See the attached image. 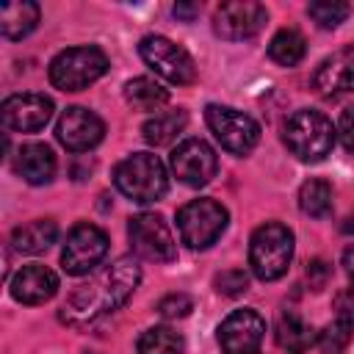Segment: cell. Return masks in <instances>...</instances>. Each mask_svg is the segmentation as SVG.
<instances>
[{"mask_svg":"<svg viewBox=\"0 0 354 354\" xmlns=\"http://www.w3.org/2000/svg\"><path fill=\"white\" fill-rule=\"evenodd\" d=\"M141 282V266L136 257L122 254L113 263L94 271L86 282H80L61 307V321L69 326H88L102 315L119 310Z\"/></svg>","mask_w":354,"mask_h":354,"instance_id":"1","label":"cell"},{"mask_svg":"<svg viewBox=\"0 0 354 354\" xmlns=\"http://www.w3.org/2000/svg\"><path fill=\"white\" fill-rule=\"evenodd\" d=\"M337 130L332 127V122L313 108H299L288 116L285 127H282V141L290 149V155H296L304 163H318L324 160L332 147H335Z\"/></svg>","mask_w":354,"mask_h":354,"instance_id":"2","label":"cell"},{"mask_svg":"<svg viewBox=\"0 0 354 354\" xmlns=\"http://www.w3.org/2000/svg\"><path fill=\"white\" fill-rule=\"evenodd\" d=\"M113 185L133 202L147 205V202H158L166 188H169V177L166 169L160 163L158 155L152 152H133L124 160L116 163L113 169Z\"/></svg>","mask_w":354,"mask_h":354,"instance_id":"3","label":"cell"},{"mask_svg":"<svg viewBox=\"0 0 354 354\" xmlns=\"http://www.w3.org/2000/svg\"><path fill=\"white\" fill-rule=\"evenodd\" d=\"M293 260V232L279 221H266L252 232L249 241V266L252 274L263 282L279 279Z\"/></svg>","mask_w":354,"mask_h":354,"instance_id":"4","label":"cell"},{"mask_svg":"<svg viewBox=\"0 0 354 354\" xmlns=\"http://www.w3.org/2000/svg\"><path fill=\"white\" fill-rule=\"evenodd\" d=\"M108 72V55L94 47H69L50 61V83L61 91H80Z\"/></svg>","mask_w":354,"mask_h":354,"instance_id":"5","label":"cell"},{"mask_svg":"<svg viewBox=\"0 0 354 354\" xmlns=\"http://www.w3.org/2000/svg\"><path fill=\"white\" fill-rule=\"evenodd\" d=\"M227 207L216 199H191L177 210V232L188 249L213 246L227 230Z\"/></svg>","mask_w":354,"mask_h":354,"instance_id":"6","label":"cell"},{"mask_svg":"<svg viewBox=\"0 0 354 354\" xmlns=\"http://www.w3.org/2000/svg\"><path fill=\"white\" fill-rule=\"evenodd\" d=\"M205 122L216 136V141L232 155H249L260 141V124L249 113L235 111L230 105H216V102L207 105Z\"/></svg>","mask_w":354,"mask_h":354,"instance_id":"7","label":"cell"},{"mask_svg":"<svg viewBox=\"0 0 354 354\" xmlns=\"http://www.w3.org/2000/svg\"><path fill=\"white\" fill-rule=\"evenodd\" d=\"M138 53H141L144 64L169 83L188 86V83L196 80V64L188 55V50L180 47L177 41L166 39V36H158V33L144 36L141 44H138Z\"/></svg>","mask_w":354,"mask_h":354,"instance_id":"8","label":"cell"},{"mask_svg":"<svg viewBox=\"0 0 354 354\" xmlns=\"http://www.w3.org/2000/svg\"><path fill=\"white\" fill-rule=\"evenodd\" d=\"M108 254V235L88 221H80L69 230L64 249H61V266L72 277H83L100 266V260Z\"/></svg>","mask_w":354,"mask_h":354,"instance_id":"9","label":"cell"},{"mask_svg":"<svg viewBox=\"0 0 354 354\" xmlns=\"http://www.w3.org/2000/svg\"><path fill=\"white\" fill-rule=\"evenodd\" d=\"M127 238L133 252L141 260L152 263H171L177 257V243L171 238L169 224L158 213H138L127 224Z\"/></svg>","mask_w":354,"mask_h":354,"instance_id":"10","label":"cell"},{"mask_svg":"<svg viewBox=\"0 0 354 354\" xmlns=\"http://www.w3.org/2000/svg\"><path fill=\"white\" fill-rule=\"evenodd\" d=\"M263 337H266V321L252 307L232 310L218 324L221 354H257L263 346Z\"/></svg>","mask_w":354,"mask_h":354,"instance_id":"11","label":"cell"},{"mask_svg":"<svg viewBox=\"0 0 354 354\" xmlns=\"http://www.w3.org/2000/svg\"><path fill=\"white\" fill-rule=\"evenodd\" d=\"M268 19V11L257 0H235V3H221L213 14V30L216 36L227 41H243L252 39L263 30Z\"/></svg>","mask_w":354,"mask_h":354,"instance_id":"12","label":"cell"},{"mask_svg":"<svg viewBox=\"0 0 354 354\" xmlns=\"http://www.w3.org/2000/svg\"><path fill=\"white\" fill-rule=\"evenodd\" d=\"M171 171L180 183L191 185V188H202L216 177L218 169V158L213 152V147L202 138H185L183 144H177V149L169 158Z\"/></svg>","mask_w":354,"mask_h":354,"instance_id":"13","label":"cell"},{"mask_svg":"<svg viewBox=\"0 0 354 354\" xmlns=\"http://www.w3.org/2000/svg\"><path fill=\"white\" fill-rule=\"evenodd\" d=\"M313 88L324 100H340L354 91V44L326 55L313 72Z\"/></svg>","mask_w":354,"mask_h":354,"instance_id":"14","label":"cell"},{"mask_svg":"<svg viewBox=\"0 0 354 354\" xmlns=\"http://www.w3.org/2000/svg\"><path fill=\"white\" fill-rule=\"evenodd\" d=\"M105 136V124L102 119L80 105H72L61 113L58 124H55V138L69 149V152H86L91 147H97Z\"/></svg>","mask_w":354,"mask_h":354,"instance_id":"15","label":"cell"},{"mask_svg":"<svg viewBox=\"0 0 354 354\" xmlns=\"http://www.w3.org/2000/svg\"><path fill=\"white\" fill-rule=\"evenodd\" d=\"M3 124L14 133H36L53 116V100L44 94H11L3 100Z\"/></svg>","mask_w":354,"mask_h":354,"instance_id":"16","label":"cell"},{"mask_svg":"<svg viewBox=\"0 0 354 354\" xmlns=\"http://www.w3.org/2000/svg\"><path fill=\"white\" fill-rule=\"evenodd\" d=\"M8 288L19 304H44L58 293V277L47 266L30 263V266H22L11 277Z\"/></svg>","mask_w":354,"mask_h":354,"instance_id":"17","label":"cell"},{"mask_svg":"<svg viewBox=\"0 0 354 354\" xmlns=\"http://www.w3.org/2000/svg\"><path fill=\"white\" fill-rule=\"evenodd\" d=\"M14 169H17V174H19L25 183H30V185H44V183H50L53 174H55V155H53V149H50L47 144L33 141V144L19 147V152H17V158H14Z\"/></svg>","mask_w":354,"mask_h":354,"instance_id":"18","label":"cell"},{"mask_svg":"<svg viewBox=\"0 0 354 354\" xmlns=\"http://www.w3.org/2000/svg\"><path fill=\"white\" fill-rule=\"evenodd\" d=\"M277 343L288 354H304L313 343H318V332L313 324H307L296 310H285L277 321Z\"/></svg>","mask_w":354,"mask_h":354,"instance_id":"19","label":"cell"},{"mask_svg":"<svg viewBox=\"0 0 354 354\" xmlns=\"http://www.w3.org/2000/svg\"><path fill=\"white\" fill-rule=\"evenodd\" d=\"M39 6L30 0H11L0 6V33L11 41L25 39L39 25Z\"/></svg>","mask_w":354,"mask_h":354,"instance_id":"20","label":"cell"},{"mask_svg":"<svg viewBox=\"0 0 354 354\" xmlns=\"http://www.w3.org/2000/svg\"><path fill=\"white\" fill-rule=\"evenodd\" d=\"M58 238V227L53 218H33L11 232V243L22 254H39L47 252Z\"/></svg>","mask_w":354,"mask_h":354,"instance_id":"21","label":"cell"},{"mask_svg":"<svg viewBox=\"0 0 354 354\" xmlns=\"http://www.w3.org/2000/svg\"><path fill=\"white\" fill-rule=\"evenodd\" d=\"M188 124V113L183 108H171V111H160L155 116H149L141 127L144 133V141L152 144V147H166L171 144Z\"/></svg>","mask_w":354,"mask_h":354,"instance_id":"22","label":"cell"},{"mask_svg":"<svg viewBox=\"0 0 354 354\" xmlns=\"http://www.w3.org/2000/svg\"><path fill=\"white\" fill-rule=\"evenodd\" d=\"M124 100L136 111H158L169 102V91L152 77H133L124 83Z\"/></svg>","mask_w":354,"mask_h":354,"instance_id":"23","label":"cell"},{"mask_svg":"<svg viewBox=\"0 0 354 354\" xmlns=\"http://www.w3.org/2000/svg\"><path fill=\"white\" fill-rule=\"evenodd\" d=\"M304 53H307V44H304V36L296 28L277 30L271 44H268V55L279 66H296L304 58Z\"/></svg>","mask_w":354,"mask_h":354,"instance_id":"24","label":"cell"},{"mask_svg":"<svg viewBox=\"0 0 354 354\" xmlns=\"http://www.w3.org/2000/svg\"><path fill=\"white\" fill-rule=\"evenodd\" d=\"M299 207L310 218H326L332 213V185L326 180H307L299 188Z\"/></svg>","mask_w":354,"mask_h":354,"instance_id":"25","label":"cell"},{"mask_svg":"<svg viewBox=\"0 0 354 354\" xmlns=\"http://www.w3.org/2000/svg\"><path fill=\"white\" fill-rule=\"evenodd\" d=\"M136 351L138 354H183V337L169 326H152L141 332Z\"/></svg>","mask_w":354,"mask_h":354,"instance_id":"26","label":"cell"},{"mask_svg":"<svg viewBox=\"0 0 354 354\" xmlns=\"http://www.w3.org/2000/svg\"><path fill=\"white\" fill-rule=\"evenodd\" d=\"M348 14H351L348 3H340V0H315V3L307 6V17L318 28H326V30L337 28Z\"/></svg>","mask_w":354,"mask_h":354,"instance_id":"27","label":"cell"},{"mask_svg":"<svg viewBox=\"0 0 354 354\" xmlns=\"http://www.w3.org/2000/svg\"><path fill=\"white\" fill-rule=\"evenodd\" d=\"M351 332H354V326L348 321H343V318H335L332 324H326L324 332L318 335L321 354H343L348 340H351Z\"/></svg>","mask_w":354,"mask_h":354,"instance_id":"28","label":"cell"},{"mask_svg":"<svg viewBox=\"0 0 354 354\" xmlns=\"http://www.w3.org/2000/svg\"><path fill=\"white\" fill-rule=\"evenodd\" d=\"M213 285H216V290L224 293V296H241V293L249 290V277H246L243 268H227V271L216 274Z\"/></svg>","mask_w":354,"mask_h":354,"instance_id":"29","label":"cell"},{"mask_svg":"<svg viewBox=\"0 0 354 354\" xmlns=\"http://www.w3.org/2000/svg\"><path fill=\"white\" fill-rule=\"evenodd\" d=\"M194 310V301H191V296H185V293H169V296H163L160 301H158V313L163 315V318H185L188 313Z\"/></svg>","mask_w":354,"mask_h":354,"instance_id":"30","label":"cell"},{"mask_svg":"<svg viewBox=\"0 0 354 354\" xmlns=\"http://www.w3.org/2000/svg\"><path fill=\"white\" fill-rule=\"evenodd\" d=\"M329 277H332V268H329L324 260H313V263L307 266V282H310L313 290H324L326 282H329Z\"/></svg>","mask_w":354,"mask_h":354,"instance_id":"31","label":"cell"},{"mask_svg":"<svg viewBox=\"0 0 354 354\" xmlns=\"http://www.w3.org/2000/svg\"><path fill=\"white\" fill-rule=\"evenodd\" d=\"M337 136H340V141H343V147H346L348 152H354V105H351V108H346V111L340 113V124H337Z\"/></svg>","mask_w":354,"mask_h":354,"instance_id":"32","label":"cell"},{"mask_svg":"<svg viewBox=\"0 0 354 354\" xmlns=\"http://www.w3.org/2000/svg\"><path fill=\"white\" fill-rule=\"evenodd\" d=\"M335 318H343L354 326V290H343L335 296Z\"/></svg>","mask_w":354,"mask_h":354,"instance_id":"33","label":"cell"},{"mask_svg":"<svg viewBox=\"0 0 354 354\" xmlns=\"http://www.w3.org/2000/svg\"><path fill=\"white\" fill-rule=\"evenodd\" d=\"M196 14H199V6H196V3H177V6H174V17H177V19L191 22Z\"/></svg>","mask_w":354,"mask_h":354,"instance_id":"34","label":"cell"},{"mask_svg":"<svg viewBox=\"0 0 354 354\" xmlns=\"http://www.w3.org/2000/svg\"><path fill=\"white\" fill-rule=\"evenodd\" d=\"M343 266H346V274H348V282H351V290H354V246L346 249V254H343Z\"/></svg>","mask_w":354,"mask_h":354,"instance_id":"35","label":"cell"},{"mask_svg":"<svg viewBox=\"0 0 354 354\" xmlns=\"http://www.w3.org/2000/svg\"><path fill=\"white\" fill-rule=\"evenodd\" d=\"M340 230H343L346 235H354V213H351V216L343 221V227H340Z\"/></svg>","mask_w":354,"mask_h":354,"instance_id":"36","label":"cell"}]
</instances>
